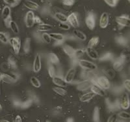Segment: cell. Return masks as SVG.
I'll list each match as a JSON object with an SVG mask.
<instances>
[{
  "mask_svg": "<svg viewBox=\"0 0 130 122\" xmlns=\"http://www.w3.org/2000/svg\"><path fill=\"white\" fill-rule=\"evenodd\" d=\"M95 84L100 86L101 88H103L104 90H108L110 88V82L105 76H101L96 79V83Z\"/></svg>",
  "mask_w": 130,
  "mask_h": 122,
  "instance_id": "1",
  "label": "cell"
},
{
  "mask_svg": "<svg viewBox=\"0 0 130 122\" xmlns=\"http://www.w3.org/2000/svg\"><path fill=\"white\" fill-rule=\"evenodd\" d=\"M78 62L81 68H84V69H89V70H95L97 68V66L94 63L87 60L80 59V60H79Z\"/></svg>",
  "mask_w": 130,
  "mask_h": 122,
  "instance_id": "2",
  "label": "cell"
},
{
  "mask_svg": "<svg viewBox=\"0 0 130 122\" xmlns=\"http://www.w3.org/2000/svg\"><path fill=\"white\" fill-rule=\"evenodd\" d=\"M126 62V57L122 55L113 63V69L117 72H121L124 68V64Z\"/></svg>",
  "mask_w": 130,
  "mask_h": 122,
  "instance_id": "3",
  "label": "cell"
},
{
  "mask_svg": "<svg viewBox=\"0 0 130 122\" xmlns=\"http://www.w3.org/2000/svg\"><path fill=\"white\" fill-rule=\"evenodd\" d=\"M9 42L10 45L13 48L14 52L15 54L18 55L20 53L21 49V42L20 38L18 37H14V38H11L9 39Z\"/></svg>",
  "mask_w": 130,
  "mask_h": 122,
  "instance_id": "4",
  "label": "cell"
},
{
  "mask_svg": "<svg viewBox=\"0 0 130 122\" xmlns=\"http://www.w3.org/2000/svg\"><path fill=\"white\" fill-rule=\"evenodd\" d=\"M10 12H11V10H10V8L9 6H5L2 10V18L4 20L7 27H9V24L11 21Z\"/></svg>",
  "mask_w": 130,
  "mask_h": 122,
  "instance_id": "5",
  "label": "cell"
},
{
  "mask_svg": "<svg viewBox=\"0 0 130 122\" xmlns=\"http://www.w3.org/2000/svg\"><path fill=\"white\" fill-rule=\"evenodd\" d=\"M119 104H120V107L122 108L123 109H125V110L129 107V96L127 93L124 92L122 94L120 101H119Z\"/></svg>",
  "mask_w": 130,
  "mask_h": 122,
  "instance_id": "6",
  "label": "cell"
},
{
  "mask_svg": "<svg viewBox=\"0 0 130 122\" xmlns=\"http://www.w3.org/2000/svg\"><path fill=\"white\" fill-rule=\"evenodd\" d=\"M85 24L87 27L90 30H93L96 25V21H95V16L92 12H90L87 16L85 20Z\"/></svg>",
  "mask_w": 130,
  "mask_h": 122,
  "instance_id": "7",
  "label": "cell"
},
{
  "mask_svg": "<svg viewBox=\"0 0 130 122\" xmlns=\"http://www.w3.org/2000/svg\"><path fill=\"white\" fill-rule=\"evenodd\" d=\"M25 25L27 27L31 28L35 24V14L32 11H28L25 15Z\"/></svg>",
  "mask_w": 130,
  "mask_h": 122,
  "instance_id": "8",
  "label": "cell"
},
{
  "mask_svg": "<svg viewBox=\"0 0 130 122\" xmlns=\"http://www.w3.org/2000/svg\"><path fill=\"white\" fill-rule=\"evenodd\" d=\"M67 22H69L70 25L74 27V28H78L79 26V23L77 16L74 12L70 14L67 17Z\"/></svg>",
  "mask_w": 130,
  "mask_h": 122,
  "instance_id": "9",
  "label": "cell"
},
{
  "mask_svg": "<svg viewBox=\"0 0 130 122\" xmlns=\"http://www.w3.org/2000/svg\"><path fill=\"white\" fill-rule=\"evenodd\" d=\"M41 59H40V55L38 53L36 55L35 60L33 61V64H32V70L35 73H38L40 72L41 69Z\"/></svg>",
  "mask_w": 130,
  "mask_h": 122,
  "instance_id": "10",
  "label": "cell"
},
{
  "mask_svg": "<svg viewBox=\"0 0 130 122\" xmlns=\"http://www.w3.org/2000/svg\"><path fill=\"white\" fill-rule=\"evenodd\" d=\"M91 92H93L95 95H98L100 96H105V92L103 88H101L100 86L96 84H94L90 87Z\"/></svg>",
  "mask_w": 130,
  "mask_h": 122,
  "instance_id": "11",
  "label": "cell"
},
{
  "mask_svg": "<svg viewBox=\"0 0 130 122\" xmlns=\"http://www.w3.org/2000/svg\"><path fill=\"white\" fill-rule=\"evenodd\" d=\"M109 24V15L107 12H104L100 16V26L101 28L105 29Z\"/></svg>",
  "mask_w": 130,
  "mask_h": 122,
  "instance_id": "12",
  "label": "cell"
},
{
  "mask_svg": "<svg viewBox=\"0 0 130 122\" xmlns=\"http://www.w3.org/2000/svg\"><path fill=\"white\" fill-rule=\"evenodd\" d=\"M116 22L122 26L130 27V19L126 16H119L116 18Z\"/></svg>",
  "mask_w": 130,
  "mask_h": 122,
  "instance_id": "13",
  "label": "cell"
},
{
  "mask_svg": "<svg viewBox=\"0 0 130 122\" xmlns=\"http://www.w3.org/2000/svg\"><path fill=\"white\" fill-rule=\"evenodd\" d=\"M85 51L87 52V54L88 55V56L91 59L93 60H97L99 58V55L98 52L95 50L94 47H87L85 49Z\"/></svg>",
  "mask_w": 130,
  "mask_h": 122,
  "instance_id": "14",
  "label": "cell"
},
{
  "mask_svg": "<svg viewBox=\"0 0 130 122\" xmlns=\"http://www.w3.org/2000/svg\"><path fill=\"white\" fill-rule=\"evenodd\" d=\"M92 81L90 80H85L83 82H80L79 84L77 86V89L81 91H85V90H87L89 88H90L92 86Z\"/></svg>",
  "mask_w": 130,
  "mask_h": 122,
  "instance_id": "15",
  "label": "cell"
},
{
  "mask_svg": "<svg viewBox=\"0 0 130 122\" xmlns=\"http://www.w3.org/2000/svg\"><path fill=\"white\" fill-rule=\"evenodd\" d=\"M75 69L74 68H71L67 72V75L64 77V81L67 82V83H70L74 79V77L75 75Z\"/></svg>",
  "mask_w": 130,
  "mask_h": 122,
  "instance_id": "16",
  "label": "cell"
},
{
  "mask_svg": "<svg viewBox=\"0 0 130 122\" xmlns=\"http://www.w3.org/2000/svg\"><path fill=\"white\" fill-rule=\"evenodd\" d=\"M52 81L53 82L55 85L58 86H61V87H64L67 85V82L64 81V79H62L61 77L59 76H55L53 77L52 78Z\"/></svg>",
  "mask_w": 130,
  "mask_h": 122,
  "instance_id": "17",
  "label": "cell"
},
{
  "mask_svg": "<svg viewBox=\"0 0 130 122\" xmlns=\"http://www.w3.org/2000/svg\"><path fill=\"white\" fill-rule=\"evenodd\" d=\"M24 6L31 10H36L39 8V5L35 2H33L31 0H25L24 2Z\"/></svg>",
  "mask_w": 130,
  "mask_h": 122,
  "instance_id": "18",
  "label": "cell"
},
{
  "mask_svg": "<svg viewBox=\"0 0 130 122\" xmlns=\"http://www.w3.org/2000/svg\"><path fill=\"white\" fill-rule=\"evenodd\" d=\"M62 49H63L64 52L68 55V56L70 57H73L75 53V49L73 48L72 46H69V45H64L62 47Z\"/></svg>",
  "mask_w": 130,
  "mask_h": 122,
  "instance_id": "19",
  "label": "cell"
},
{
  "mask_svg": "<svg viewBox=\"0 0 130 122\" xmlns=\"http://www.w3.org/2000/svg\"><path fill=\"white\" fill-rule=\"evenodd\" d=\"M95 94H94L93 92H88V93H86L85 94L83 95V96H81L80 97V101L81 102H87L89 101L90 100H91L93 98Z\"/></svg>",
  "mask_w": 130,
  "mask_h": 122,
  "instance_id": "20",
  "label": "cell"
},
{
  "mask_svg": "<svg viewBox=\"0 0 130 122\" xmlns=\"http://www.w3.org/2000/svg\"><path fill=\"white\" fill-rule=\"evenodd\" d=\"M2 81L7 83H13L16 81V79L13 77L7 74H3L2 76Z\"/></svg>",
  "mask_w": 130,
  "mask_h": 122,
  "instance_id": "21",
  "label": "cell"
},
{
  "mask_svg": "<svg viewBox=\"0 0 130 122\" xmlns=\"http://www.w3.org/2000/svg\"><path fill=\"white\" fill-rule=\"evenodd\" d=\"M52 25H50L47 24H44V23H42V24H39L38 25V30L40 32H46V31H50L52 29Z\"/></svg>",
  "mask_w": 130,
  "mask_h": 122,
  "instance_id": "22",
  "label": "cell"
},
{
  "mask_svg": "<svg viewBox=\"0 0 130 122\" xmlns=\"http://www.w3.org/2000/svg\"><path fill=\"white\" fill-rule=\"evenodd\" d=\"M49 61L52 64H58L59 63V59L57 55L55 53H50L48 55Z\"/></svg>",
  "mask_w": 130,
  "mask_h": 122,
  "instance_id": "23",
  "label": "cell"
},
{
  "mask_svg": "<svg viewBox=\"0 0 130 122\" xmlns=\"http://www.w3.org/2000/svg\"><path fill=\"white\" fill-rule=\"evenodd\" d=\"M74 34L75 37L77 38H78L79 40H81V41H85L87 39V37L85 34L83 33L82 31H79V30L75 29L74 31Z\"/></svg>",
  "mask_w": 130,
  "mask_h": 122,
  "instance_id": "24",
  "label": "cell"
},
{
  "mask_svg": "<svg viewBox=\"0 0 130 122\" xmlns=\"http://www.w3.org/2000/svg\"><path fill=\"white\" fill-rule=\"evenodd\" d=\"M51 38L53 39V40H56V41L59 42H62L63 41L64 39V37L63 34H60V33H55V32H52L50 34Z\"/></svg>",
  "mask_w": 130,
  "mask_h": 122,
  "instance_id": "25",
  "label": "cell"
},
{
  "mask_svg": "<svg viewBox=\"0 0 130 122\" xmlns=\"http://www.w3.org/2000/svg\"><path fill=\"white\" fill-rule=\"evenodd\" d=\"M8 64L10 68L16 69L17 68V60L13 56H10L8 59Z\"/></svg>",
  "mask_w": 130,
  "mask_h": 122,
  "instance_id": "26",
  "label": "cell"
},
{
  "mask_svg": "<svg viewBox=\"0 0 130 122\" xmlns=\"http://www.w3.org/2000/svg\"><path fill=\"white\" fill-rule=\"evenodd\" d=\"M31 48V38H27L24 44V51L25 53H28L30 51Z\"/></svg>",
  "mask_w": 130,
  "mask_h": 122,
  "instance_id": "27",
  "label": "cell"
},
{
  "mask_svg": "<svg viewBox=\"0 0 130 122\" xmlns=\"http://www.w3.org/2000/svg\"><path fill=\"white\" fill-rule=\"evenodd\" d=\"M98 42H99V38H98V37H92V38L89 40V43H88L87 47H94L95 46H96L98 45Z\"/></svg>",
  "mask_w": 130,
  "mask_h": 122,
  "instance_id": "28",
  "label": "cell"
},
{
  "mask_svg": "<svg viewBox=\"0 0 130 122\" xmlns=\"http://www.w3.org/2000/svg\"><path fill=\"white\" fill-rule=\"evenodd\" d=\"M55 18L60 22H67V16H65L61 12H57L55 14Z\"/></svg>",
  "mask_w": 130,
  "mask_h": 122,
  "instance_id": "29",
  "label": "cell"
},
{
  "mask_svg": "<svg viewBox=\"0 0 130 122\" xmlns=\"http://www.w3.org/2000/svg\"><path fill=\"white\" fill-rule=\"evenodd\" d=\"M9 27L10 28L11 31L15 33V34H18L19 32V28H18V26L17 25V24H16V22H14V21H10V24H9Z\"/></svg>",
  "mask_w": 130,
  "mask_h": 122,
  "instance_id": "30",
  "label": "cell"
},
{
  "mask_svg": "<svg viewBox=\"0 0 130 122\" xmlns=\"http://www.w3.org/2000/svg\"><path fill=\"white\" fill-rule=\"evenodd\" d=\"M53 90L55 92V93L59 94V96H65L67 93V91H66L64 88H62L61 86L55 87V88H53Z\"/></svg>",
  "mask_w": 130,
  "mask_h": 122,
  "instance_id": "31",
  "label": "cell"
},
{
  "mask_svg": "<svg viewBox=\"0 0 130 122\" xmlns=\"http://www.w3.org/2000/svg\"><path fill=\"white\" fill-rule=\"evenodd\" d=\"M85 52V49H77L75 50V53H74V55L73 57L75 59H79L81 57L84 55Z\"/></svg>",
  "mask_w": 130,
  "mask_h": 122,
  "instance_id": "32",
  "label": "cell"
},
{
  "mask_svg": "<svg viewBox=\"0 0 130 122\" xmlns=\"http://www.w3.org/2000/svg\"><path fill=\"white\" fill-rule=\"evenodd\" d=\"M116 41L118 43V44H120V46H127V40L126 39V38H124V37H118L116 38Z\"/></svg>",
  "mask_w": 130,
  "mask_h": 122,
  "instance_id": "33",
  "label": "cell"
},
{
  "mask_svg": "<svg viewBox=\"0 0 130 122\" xmlns=\"http://www.w3.org/2000/svg\"><path fill=\"white\" fill-rule=\"evenodd\" d=\"M20 1L21 0H3V2L7 5H8V6L12 7L18 5L20 2Z\"/></svg>",
  "mask_w": 130,
  "mask_h": 122,
  "instance_id": "34",
  "label": "cell"
},
{
  "mask_svg": "<svg viewBox=\"0 0 130 122\" xmlns=\"http://www.w3.org/2000/svg\"><path fill=\"white\" fill-rule=\"evenodd\" d=\"M30 81H31V84L35 88H40V86H41L40 81L35 77H32L30 79Z\"/></svg>",
  "mask_w": 130,
  "mask_h": 122,
  "instance_id": "35",
  "label": "cell"
},
{
  "mask_svg": "<svg viewBox=\"0 0 130 122\" xmlns=\"http://www.w3.org/2000/svg\"><path fill=\"white\" fill-rule=\"evenodd\" d=\"M112 58H113L112 54H111V53H106L101 57L100 60L101 61H106V60H111V59H112Z\"/></svg>",
  "mask_w": 130,
  "mask_h": 122,
  "instance_id": "36",
  "label": "cell"
},
{
  "mask_svg": "<svg viewBox=\"0 0 130 122\" xmlns=\"http://www.w3.org/2000/svg\"><path fill=\"white\" fill-rule=\"evenodd\" d=\"M0 41L3 44H7L9 42V38L7 35L3 32H0Z\"/></svg>",
  "mask_w": 130,
  "mask_h": 122,
  "instance_id": "37",
  "label": "cell"
},
{
  "mask_svg": "<svg viewBox=\"0 0 130 122\" xmlns=\"http://www.w3.org/2000/svg\"><path fill=\"white\" fill-rule=\"evenodd\" d=\"M42 38L44 40V42H46V44H50L51 42V40H52V38H51L50 36V34H47L46 32H44L42 34Z\"/></svg>",
  "mask_w": 130,
  "mask_h": 122,
  "instance_id": "38",
  "label": "cell"
},
{
  "mask_svg": "<svg viewBox=\"0 0 130 122\" xmlns=\"http://www.w3.org/2000/svg\"><path fill=\"white\" fill-rule=\"evenodd\" d=\"M93 119L95 121H100V112L98 110V108L96 107L94 109L93 115Z\"/></svg>",
  "mask_w": 130,
  "mask_h": 122,
  "instance_id": "39",
  "label": "cell"
},
{
  "mask_svg": "<svg viewBox=\"0 0 130 122\" xmlns=\"http://www.w3.org/2000/svg\"><path fill=\"white\" fill-rule=\"evenodd\" d=\"M59 27L61 29L64 30V31H68V30H69L70 29V26L68 24H66V22H61L59 24Z\"/></svg>",
  "mask_w": 130,
  "mask_h": 122,
  "instance_id": "40",
  "label": "cell"
},
{
  "mask_svg": "<svg viewBox=\"0 0 130 122\" xmlns=\"http://www.w3.org/2000/svg\"><path fill=\"white\" fill-rule=\"evenodd\" d=\"M48 74L50 77L53 78L55 75V68L53 66H50L48 68Z\"/></svg>",
  "mask_w": 130,
  "mask_h": 122,
  "instance_id": "41",
  "label": "cell"
},
{
  "mask_svg": "<svg viewBox=\"0 0 130 122\" xmlns=\"http://www.w3.org/2000/svg\"><path fill=\"white\" fill-rule=\"evenodd\" d=\"M118 116H119L120 118H123V119H129L130 118V114L126 112H120V113H119V114H118Z\"/></svg>",
  "mask_w": 130,
  "mask_h": 122,
  "instance_id": "42",
  "label": "cell"
},
{
  "mask_svg": "<svg viewBox=\"0 0 130 122\" xmlns=\"http://www.w3.org/2000/svg\"><path fill=\"white\" fill-rule=\"evenodd\" d=\"M31 104H32V101L31 100L25 101L24 103H22V104H21V107L24 108V109H26V108L29 107L31 105Z\"/></svg>",
  "mask_w": 130,
  "mask_h": 122,
  "instance_id": "43",
  "label": "cell"
},
{
  "mask_svg": "<svg viewBox=\"0 0 130 122\" xmlns=\"http://www.w3.org/2000/svg\"><path fill=\"white\" fill-rule=\"evenodd\" d=\"M75 0H62V3L64 5L67 7H70L73 5Z\"/></svg>",
  "mask_w": 130,
  "mask_h": 122,
  "instance_id": "44",
  "label": "cell"
},
{
  "mask_svg": "<svg viewBox=\"0 0 130 122\" xmlns=\"http://www.w3.org/2000/svg\"><path fill=\"white\" fill-rule=\"evenodd\" d=\"M104 2L108 5H109L110 7H115L117 5V3L115 0H104Z\"/></svg>",
  "mask_w": 130,
  "mask_h": 122,
  "instance_id": "45",
  "label": "cell"
},
{
  "mask_svg": "<svg viewBox=\"0 0 130 122\" xmlns=\"http://www.w3.org/2000/svg\"><path fill=\"white\" fill-rule=\"evenodd\" d=\"M124 87L128 90L130 92V80L126 79L124 81Z\"/></svg>",
  "mask_w": 130,
  "mask_h": 122,
  "instance_id": "46",
  "label": "cell"
},
{
  "mask_svg": "<svg viewBox=\"0 0 130 122\" xmlns=\"http://www.w3.org/2000/svg\"><path fill=\"white\" fill-rule=\"evenodd\" d=\"M117 118H118V115L117 114H113L112 116H111L109 118H108L107 121L108 122H113L116 121L117 120Z\"/></svg>",
  "mask_w": 130,
  "mask_h": 122,
  "instance_id": "47",
  "label": "cell"
},
{
  "mask_svg": "<svg viewBox=\"0 0 130 122\" xmlns=\"http://www.w3.org/2000/svg\"><path fill=\"white\" fill-rule=\"evenodd\" d=\"M42 23H43L42 21L41 20V19L39 18V16H35V24H40Z\"/></svg>",
  "mask_w": 130,
  "mask_h": 122,
  "instance_id": "48",
  "label": "cell"
},
{
  "mask_svg": "<svg viewBox=\"0 0 130 122\" xmlns=\"http://www.w3.org/2000/svg\"><path fill=\"white\" fill-rule=\"evenodd\" d=\"M13 104L15 107H21L22 103H20V102L18 100H14L13 101Z\"/></svg>",
  "mask_w": 130,
  "mask_h": 122,
  "instance_id": "49",
  "label": "cell"
},
{
  "mask_svg": "<svg viewBox=\"0 0 130 122\" xmlns=\"http://www.w3.org/2000/svg\"><path fill=\"white\" fill-rule=\"evenodd\" d=\"M109 70H110V72H111V73H109V71H107V75H109V76L110 77H111V78H112V77H113L115 76V74H114L113 72H112V71L111 70V69H109Z\"/></svg>",
  "mask_w": 130,
  "mask_h": 122,
  "instance_id": "50",
  "label": "cell"
},
{
  "mask_svg": "<svg viewBox=\"0 0 130 122\" xmlns=\"http://www.w3.org/2000/svg\"><path fill=\"white\" fill-rule=\"evenodd\" d=\"M15 121L16 122H22V119L21 118L20 116H17L15 118Z\"/></svg>",
  "mask_w": 130,
  "mask_h": 122,
  "instance_id": "51",
  "label": "cell"
},
{
  "mask_svg": "<svg viewBox=\"0 0 130 122\" xmlns=\"http://www.w3.org/2000/svg\"><path fill=\"white\" fill-rule=\"evenodd\" d=\"M67 121H74V119H71V118H69V119H67Z\"/></svg>",
  "mask_w": 130,
  "mask_h": 122,
  "instance_id": "52",
  "label": "cell"
},
{
  "mask_svg": "<svg viewBox=\"0 0 130 122\" xmlns=\"http://www.w3.org/2000/svg\"><path fill=\"white\" fill-rule=\"evenodd\" d=\"M2 74L0 73V82L2 81Z\"/></svg>",
  "mask_w": 130,
  "mask_h": 122,
  "instance_id": "53",
  "label": "cell"
},
{
  "mask_svg": "<svg viewBox=\"0 0 130 122\" xmlns=\"http://www.w3.org/2000/svg\"><path fill=\"white\" fill-rule=\"evenodd\" d=\"M2 104H0V111H2Z\"/></svg>",
  "mask_w": 130,
  "mask_h": 122,
  "instance_id": "54",
  "label": "cell"
},
{
  "mask_svg": "<svg viewBox=\"0 0 130 122\" xmlns=\"http://www.w3.org/2000/svg\"><path fill=\"white\" fill-rule=\"evenodd\" d=\"M115 2H116V3H118V1H119V0H115Z\"/></svg>",
  "mask_w": 130,
  "mask_h": 122,
  "instance_id": "55",
  "label": "cell"
},
{
  "mask_svg": "<svg viewBox=\"0 0 130 122\" xmlns=\"http://www.w3.org/2000/svg\"><path fill=\"white\" fill-rule=\"evenodd\" d=\"M128 1H129V2H130V0H128Z\"/></svg>",
  "mask_w": 130,
  "mask_h": 122,
  "instance_id": "56",
  "label": "cell"
}]
</instances>
